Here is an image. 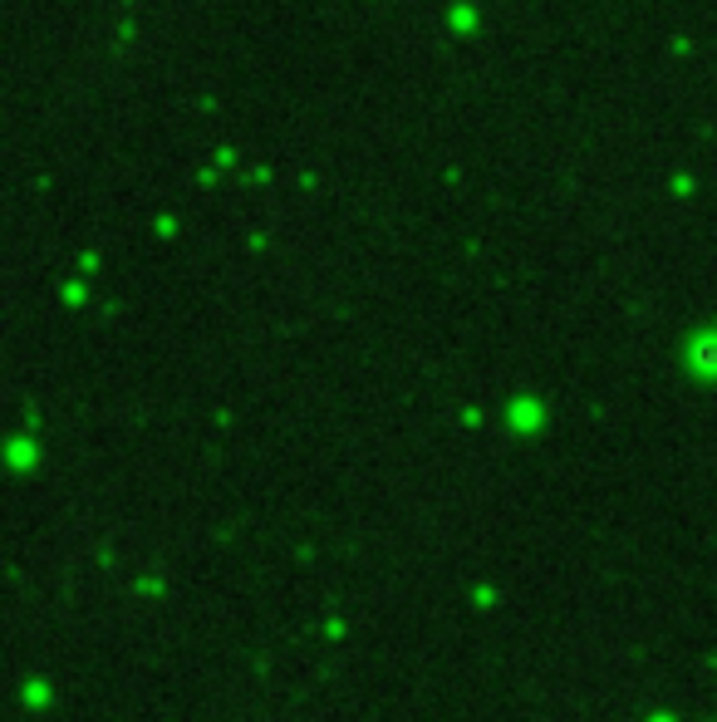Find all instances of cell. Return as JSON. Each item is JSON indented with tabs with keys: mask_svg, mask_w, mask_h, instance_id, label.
Returning a JSON list of instances; mask_svg holds the SVG:
<instances>
[{
	"mask_svg": "<svg viewBox=\"0 0 717 722\" xmlns=\"http://www.w3.org/2000/svg\"><path fill=\"white\" fill-rule=\"evenodd\" d=\"M698 359H703V364H717V344H703V349H698Z\"/></svg>",
	"mask_w": 717,
	"mask_h": 722,
	"instance_id": "cell-1",
	"label": "cell"
}]
</instances>
